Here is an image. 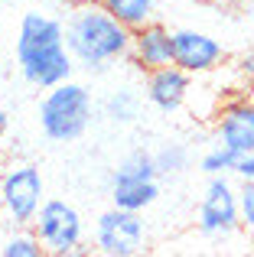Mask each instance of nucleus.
Instances as JSON below:
<instances>
[{
  "instance_id": "f257e3e1",
  "label": "nucleus",
  "mask_w": 254,
  "mask_h": 257,
  "mask_svg": "<svg viewBox=\"0 0 254 257\" xmlns=\"http://www.w3.org/2000/svg\"><path fill=\"white\" fill-rule=\"evenodd\" d=\"M13 56H17V69L23 82L39 91L69 82L72 72L78 69L69 52V43H65V20L43 10H26L20 17Z\"/></svg>"
},
{
  "instance_id": "f03ea898",
  "label": "nucleus",
  "mask_w": 254,
  "mask_h": 257,
  "mask_svg": "<svg viewBox=\"0 0 254 257\" xmlns=\"http://www.w3.org/2000/svg\"><path fill=\"white\" fill-rule=\"evenodd\" d=\"M65 43L78 69L91 75H104L121 62H131L134 30L111 17L101 4H88L69 10L65 17Z\"/></svg>"
},
{
  "instance_id": "7ed1b4c3",
  "label": "nucleus",
  "mask_w": 254,
  "mask_h": 257,
  "mask_svg": "<svg viewBox=\"0 0 254 257\" xmlns=\"http://www.w3.org/2000/svg\"><path fill=\"white\" fill-rule=\"evenodd\" d=\"M36 117H39V131H43L46 140H52V144H75L91 127L95 94H91L88 85L69 78V82L52 85L43 91V98L36 104Z\"/></svg>"
},
{
  "instance_id": "20e7f679",
  "label": "nucleus",
  "mask_w": 254,
  "mask_h": 257,
  "mask_svg": "<svg viewBox=\"0 0 254 257\" xmlns=\"http://www.w3.org/2000/svg\"><path fill=\"white\" fill-rule=\"evenodd\" d=\"M111 205L127 212H147L160 199V170L150 150H134L111 170L108 179Z\"/></svg>"
},
{
  "instance_id": "39448f33",
  "label": "nucleus",
  "mask_w": 254,
  "mask_h": 257,
  "mask_svg": "<svg viewBox=\"0 0 254 257\" xmlns=\"http://www.w3.org/2000/svg\"><path fill=\"white\" fill-rule=\"evenodd\" d=\"M46 195V179L36 163H10L0 179V212L13 228H30L36 221Z\"/></svg>"
},
{
  "instance_id": "423d86ee",
  "label": "nucleus",
  "mask_w": 254,
  "mask_h": 257,
  "mask_svg": "<svg viewBox=\"0 0 254 257\" xmlns=\"http://www.w3.org/2000/svg\"><path fill=\"white\" fill-rule=\"evenodd\" d=\"M30 228L36 231V238L43 241L46 254H56V257L88 254V247H85V221H82V215H78V208L65 199L49 195Z\"/></svg>"
},
{
  "instance_id": "0eeeda50",
  "label": "nucleus",
  "mask_w": 254,
  "mask_h": 257,
  "mask_svg": "<svg viewBox=\"0 0 254 257\" xmlns=\"http://www.w3.org/2000/svg\"><path fill=\"white\" fill-rule=\"evenodd\" d=\"M98 254L108 257H137L147 251V221L144 212H127V208L111 205L108 212L98 215L95 231H91Z\"/></svg>"
},
{
  "instance_id": "6e6552de",
  "label": "nucleus",
  "mask_w": 254,
  "mask_h": 257,
  "mask_svg": "<svg viewBox=\"0 0 254 257\" xmlns=\"http://www.w3.org/2000/svg\"><path fill=\"white\" fill-rule=\"evenodd\" d=\"M196 225L205 238H231L241 228V208H238V189L228 176H209L205 192L196 208Z\"/></svg>"
},
{
  "instance_id": "1a4fd4ad",
  "label": "nucleus",
  "mask_w": 254,
  "mask_h": 257,
  "mask_svg": "<svg viewBox=\"0 0 254 257\" xmlns=\"http://www.w3.org/2000/svg\"><path fill=\"white\" fill-rule=\"evenodd\" d=\"M212 140L235 157L254 153V88H241L218 104L212 120Z\"/></svg>"
},
{
  "instance_id": "9d476101",
  "label": "nucleus",
  "mask_w": 254,
  "mask_h": 257,
  "mask_svg": "<svg viewBox=\"0 0 254 257\" xmlns=\"http://www.w3.org/2000/svg\"><path fill=\"white\" fill-rule=\"evenodd\" d=\"M173 62L189 75H209L228 62L222 39L202 30H173Z\"/></svg>"
},
{
  "instance_id": "9b49d317",
  "label": "nucleus",
  "mask_w": 254,
  "mask_h": 257,
  "mask_svg": "<svg viewBox=\"0 0 254 257\" xmlns=\"http://www.w3.org/2000/svg\"><path fill=\"white\" fill-rule=\"evenodd\" d=\"M189 91H192V75L179 69L176 62L160 65V69L144 75V98L160 114H176L189 101Z\"/></svg>"
},
{
  "instance_id": "f8f14e48",
  "label": "nucleus",
  "mask_w": 254,
  "mask_h": 257,
  "mask_svg": "<svg viewBox=\"0 0 254 257\" xmlns=\"http://www.w3.org/2000/svg\"><path fill=\"white\" fill-rule=\"evenodd\" d=\"M173 62V30L163 26L160 20H150L140 30H134V46H131V65L137 72H153L160 65Z\"/></svg>"
},
{
  "instance_id": "ddd939ff",
  "label": "nucleus",
  "mask_w": 254,
  "mask_h": 257,
  "mask_svg": "<svg viewBox=\"0 0 254 257\" xmlns=\"http://www.w3.org/2000/svg\"><path fill=\"white\" fill-rule=\"evenodd\" d=\"M144 94L131 85H121L114 91H108V98L101 101V114L111 120V124H134L144 111Z\"/></svg>"
},
{
  "instance_id": "4468645a",
  "label": "nucleus",
  "mask_w": 254,
  "mask_h": 257,
  "mask_svg": "<svg viewBox=\"0 0 254 257\" xmlns=\"http://www.w3.org/2000/svg\"><path fill=\"white\" fill-rule=\"evenodd\" d=\"M111 17H117L124 26L131 30H140L144 23H150L153 13H157V4L153 0H98Z\"/></svg>"
},
{
  "instance_id": "2eb2a0df",
  "label": "nucleus",
  "mask_w": 254,
  "mask_h": 257,
  "mask_svg": "<svg viewBox=\"0 0 254 257\" xmlns=\"http://www.w3.org/2000/svg\"><path fill=\"white\" fill-rule=\"evenodd\" d=\"M153 160H157L160 176H179L189 170L192 163V150L183 144V140H166L160 150H153Z\"/></svg>"
},
{
  "instance_id": "dca6fc26",
  "label": "nucleus",
  "mask_w": 254,
  "mask_h": 257,
  "mask_svg": "<svg viewBox=\"0 0 254 257\" xmlns=\"http://www.w3.org/2000/svg\"><path fill=\"white\" fill-rule=\"evenodd\" d=\"M238 160H241V157H235L231 150H225V147L212 144L209 150L199 157V170H202L205 176H235Z\"/></svg>"
},
{
  "instance_id": "f3484780",
  "label": "nucleus",
  "mask_w": 254,
  "mask_h": 257,
  "mask_svg": "<svg viewBox=\"0 0 254 257\" xmlns=\"http://www.w3.org/2000/svg\"><path fill=\"white\" fill-rule=\"evenodd\" d=\"M0 254L4 257H43L46 254V247H43V241L36 238V231H26V228H20V231H13L10 238L0 244Z\"/></svg>"
},
{
  "instance_id": "a211bd4d",
  "label": "nucleus",
  "mask_w": 254,
  "mask_h": 257,
  "mask_svg": "<svg viewBox=\"0 0 254 257\" xmlns=\"http://www.w3.org/2000/svg\"><path fill=\"white\" fill-rule=\"evenodd\" d=\"M238 208H241V228L254 234V179H241V189H238Z\"/></svg>"
},
{
  "instance_id": "6ab92c4d",
  "label": "nucleus",
  "mask_w": 254,
  "mask_h": 257,
  "mask_svg": "<svg viewBox=\"0 0 254 257\" xmlns=\"http://www.w3.org/2000/svg\"><path fill=\"white\" fill-rule=\"evenodd\" d=\"M235 75L241 88H254V52H244V56L235 59Z\"/></svg>"
},
{
  "instance_id": "aec40b11",
  "label": "nucleus",
  "mask_w": 254,
  "mask_h": 257,
  "mask_svg": "<svg viewBox=\"0 0 254 257\" xmlns=\"http://www.w3.org/2000/svg\"><path fill=\"white\" fill-rule=\"evenodd\" d=\"M238 179H254V153H248V157L238 160V170H235Z\"/></svg>"
},
{
  "instance_id": "412c9836",
  "label": "nucleus",
  "mask_w": 254,
  "mask_h": 257,
  "mask_svg": "<svg viewBox=\"0 0 254 257\" xmlns=\"http://www.w3.org/2000/svg\"><path fill=\"white\" fill-rule=\"evenodd\" d=\"M52 7H56V10H78V7H88V4H98V0H49Z\"/></svg>"
},
{
  "instance_id": "4be33fe9",
  "label": "nucleus",
  "mask_w": 254,
  "mask_h": 257,
  "mask_svg": "<svg viewBox=\"0 0 254 257\" xmlns=\"http://www.w3.org/2000/svg\"><path fill=\"white\" fill-rule=\"evenodd\" d=\"M10 134V111L7 107H0V140Z\"/></svg>"
},
{
  "instance_id": "5701e85b",
  "label": "nucleus",
  "mask_w": 254,
  "mask_h": 257,
  "mask_svg": "<svg viewBox=\"0 0 254 257\" xmlns=\"http://www.w3.org/2000/svg\"><path fill=\"white\" fill-rule=\"evenodd\" d=\"M218 4H228V7H238V4H244V0H218Z\"/></svg>"
},
{
  "instance_id": "b1692460",
  "label": "nucleus",
  "mask_w": 254,
  "mask_h": 257,
  "mask_svg": "<svg viewBox=\"0 0 254 257\" xmlns=\"http://www.w3.org/2000/svg\"><path fill=\"white\" fill-rule=\"evenodd\" d=\"M0 179H4V166H0Z\"/></svg>"
}]
</instances>
